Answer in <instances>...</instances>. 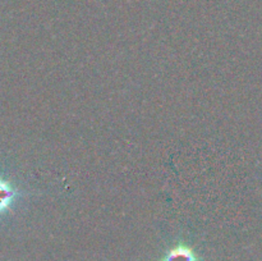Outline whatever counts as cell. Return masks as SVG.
<instances>
[{
	"label": "cell",
	"instance_id": "obj_1",
	"mask_svg": "<svg viewBox=\"0 0 262 261\" xmlns=\"http://www.w3.org/2000/svg\"><path fill=\"white\" fill-rule=\"evenodd\" d=\"M163 261H199V257L189 247L179 245L168 251Z\"/></svg>",
	"mask_w": 262,
	"mask_h": 261
},
{
	"label": "cell",
	"instance_id": "obj_2",
	"mask_svg": "<svg viewBox=\"0 0 262 261\" xmlns=\"http://www.w3.org/2000/svg\"><path fill=\"white\" fill-rule=\"evenodd\" d=\"M15 196H17V192L13 188L12 184L0 179V214L12 205Z\"/></svg>",
	"mask_w": 262,
	"mask_h": 261
}]
</instances>
